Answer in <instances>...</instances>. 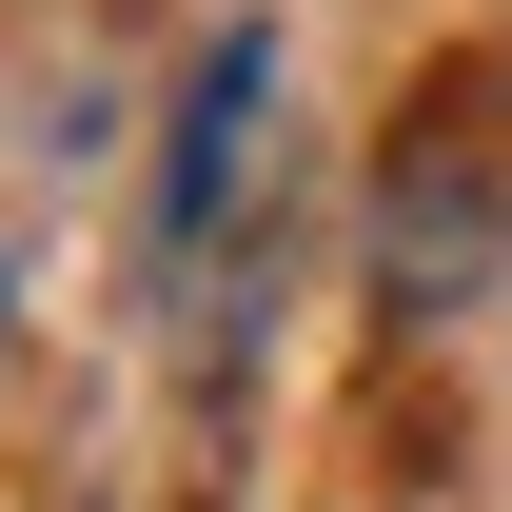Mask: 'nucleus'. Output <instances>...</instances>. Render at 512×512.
Returning <instances> with one entry per match:
<instances>
[{"label": "nucleus", "mask_w": 512, "mask_h": 512, "mask_svg": "<svg viewBox=\"0 0 512 512\" xmlns=\"http://www.w3.org/2000/svg\"><path fill=\"white\" fill-rule=\"evenodd\" d=\"M493 256H512V178L473 138V79H434V119H394V158H375V296L434 335L493 296Z\"/></svg>", "instance_id": "nucleus-1"}, {"label": "nucleus", "mask_w": 512, "mask_h": 512, "mask_svg": "<svg viewBox=\"0 0 512 512\" xmlns=\"http://www.w3.org/2000/svg\"><path fill=\"white\" fill-rule=\"evenodd\" d=\"M256 138H276V20H217L178 79V138H158V256H197L256 197Z\"/></svg>", "instance_id": "nucleus-2"}]
</instances>
